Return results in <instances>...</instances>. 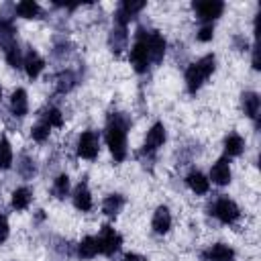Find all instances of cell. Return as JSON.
Instances as JSON below:
<instances>
[{"label":"cell","instance_id":"1","mask_svg":"<svg viewBox=\"0 0 261 261\" xmlns=\"http://www.w3.org/2000/svg\"><path fill=\"white\" fill-rule=\"evenodd\" d=\"M130 126V118L124 112H110L106 120V145L116 163L126 159V130Z\"/></svg>","mask_w":261,"mask_h":261},{"label":"cell","instance_id":"2","mask_svg":"<svg viewBox=\"0 0 261 261\" xmlns=\"http://www.w3.org/2000/svg\"><path fill=\"white\" fill-rule=\"evenodd\" d=\"M214 69H216L214 53H208V55L200 57L196 63L188 65V69H186V88H188V92L196 94L202 88V84L214 73Z\"/></svg>","mask_w":261,"mask_h":261},{"label":"cell","instance_id":"3","mask_svg":"<svg viewBox=\"0 0 261 261\" xmlns=\"http://www.w3.org/2000/svg\"><path fill=\"white\" fill-rule=\"evenodd\" d=\"M147 31L143 27L137 29V37L135 43L130 47V65L137 73H145L149 69V47H147Z\"/></svg>","mask_w":261,"mask_h":261},{"label":"cell","instance_id":"4","mask_svg":"<svg viewBox=\"0 0 261 261\" xmlns=\"http://www.w3.org/2000/svg\"><path fill=\"white\" fill-rule=\"evenodd\" d=\"M192 8L196 12V18L202 24H212L224 12V2H220V0H202V2H194Z\"/></svg>","mask_w":261,"mask_h":261},{"label":"cell","instance_id":"5","mask_svg":"<svg viewBox=\"0 0 261 261\" xmlns=\"http://www.w3.org/2000/svg\"><path fill=\"white\" fill-rule=\"evenodd\" d=\"M212 214H214L222 224H232V222L239 220L241 210H239V206H237L230 198L220 196V198L212 204Z\"/></svg>","mask_w":261,"mask_h":261},{"label":"cell","instance_id":"6","mask_svg":"<svg viewBox=\"0 0 261 261\" xmlns=\"http://www.w3.org/2000/svg\"><path fill=\"white\" fill-rule=\"evenodd\" d=\"M96 241H98V251L102 255H108V257L114 255L120 249V245H122V237L110 224H104L100 228V234L96 237Z\"/></svg>","mask_w":261,"mask_h":261},{"label":"cell","instance_id":"7","mask_svg":"<svg viewBox=\"0 0 261 261\" xmlns=\"http://www.w3.org/2000/svg\"><path fill=\"white\" fill-rule=\"evenodd\" d=\"M100 153V137L96 130H84L77 139V155L82 159L94 161Z\"/></svg>","mask_w":261,"mask_h":261},{"label":"cell","instance_id":"8","mask_svg":"<svg viewBox=\"0 0 261 261\" xmlns=\"http://www.w3.org/2000/svg\"><path fill=\"white\" fill-rule=\"evenodd\" d=\"M147 47H149V59L153 63H161L163 57H165V51H167L165 37L159 31H151L147 35Z\"/></svg>","mask_w":261,"mask_h":261},{"label":"cell","instance_id":"9","mask_svg":"<svg viewBox=\"0 0 261 261\" xmlns=\"http://www.w3.org/2000/svg\"><path fill=\"white\" fill-rule=\"evenodd\" d=\"M165 139H167V135H165V126H163V122H155V124L149 128L147 137H145L143 153L153 155V153H155V151L165 143Z\"/></svg>","mask_w":261,"mask_h":261},{"label":"cell","instance_id":"10","mask_svg":"<svg viewBox=\"0 0 261 261\" xmlns=\"http://www.w3.org/2000/svg\"><path fill=\"white\" fill-rule=\"evenodd\" d=\"M22 67H24L27 75H29L31 80H35V77H39V73L43 71L45 59H43L33 47H29V49L24 51V55H22Z\"/></svg>","mask_w":261,"mask_h":261},{"label":"cell","instance_id":"11","mask_svg":"<svg viewBox=\"0 0 261 261\" xmlns=\"http://www.w3.org/2000/svg\"><path fill=\"white\" fill-rule=\"evenodd\" d=\"M16 45V27L12 18H0V49L6 53Z\"/></svg>","mask_w":261,"mask_h":261},{"label":"cell","instance_id":"12","mask_svg":"<svg viewBox=\"0 0 261 261\" xmlns=\"http://www.w3.org/2000/svg\"><path fill=\"white\" fill-rule=\"evenodd\" d=\"M230 177H232V173H230V165H228L226 157L218 159L210 167V179H212V184H216V186H228L230 184Z\"/></svg>","mask_w":261,"mask_h":261},{"label":"cell","instance_id":"13","mask_svg":"<svg viewBox=\"0 0 261 261\" xmlns=\"http://www.w3.org/2000/svg\"><path fill=\"white\" fill-rule=\"evenodd\" d=\"M126 45H128V33H126V29L114 24L112 31H110V35H108V47H110V51L114 55H120L126 49Z\"/></svg>","mask_w":261,"mask_h":261},{"label":"cell","instance_id":"14","mask_svg":"<svg viewBox=\"0 0 261 261\" xmlns=\"http://www.w3.org/2000/svg\"><path fill=\"white\" fill-rule=\"evenodd\" d=\"M151 226H153V230H155L157 234L169 232V228H171V212H169L167 206H157V208H155Z\"/></svg>","mask_w":261,"mask_h":261},{"label":"cell","instance_id":"15","mask_svg":"<svg viewBox=\"0 0 261 261\" xmlns=\"http://www.w3.org/2000/svg\"><path fill=\"white\" fill-rule=\"evenodd\" d=\"M186 184H188V188H190L196 196H202V194H206V192L210 190V179H208L202 171H198V169H192V171L186 175Z\"/></svg>","mask_w":261,"mask_h":261},{"label":"cell","instance_id":"16","mask_svg":"<svg viewBox=\"0 0 261 261\" xmlns=\"http://www.w3.org/2000/svg\"><path fill=\"white\" fill-rule=\"evenodd\" d=\"M10 112L18 118H22L29 112V96L24 88H16L10 96Z\"/></svg>","mask_w":261,"mask_h":261},{"label":"cell","instance_id":"17","mask_svg":"<svg viewBox=\"0 0 261 261\" xmlns=\"http://www.w3.org/2000/svg\"><path fill=\"white\" fill-rule=\"evenodd\" d=\"M71 200H73V206H75L77 210H82V212L92 210V194H90V190H88V184H86V181H80V184L75 186Z\"/></svg>","mask_w":261,"mask_h":261},{"label":"cell","instance_id":"18","mask_svg":"<svg viewBox=\"0 0 261 261\" xmlns=\"http://www.w3.org/2000/svg\"><path fill=\"white\" fill-rule=\"evenodd\" d=\"M202 257L204 261H234V251L224 243H216L208 251H204Z\"/></svg>","mask_w":261,"mask_h":261},{"label":"cell","instance_id":"19","mask_svg":"<svg viewBox=\"0 0 261 261\" xmlns=\"http://www.w3.org/2000/svg\"><path fill=\"white\" fill-rule=\"evenodd\" d=\"M241 106H243V112H245L251 120H257L259 108H261L259 94H257V92H243V96H241Z\"/></svg>","mask_w":261,"mask_h":261},{"label":"cell","instance_id":"20","mask_svg":"<svg viewBox=\"0 0 261 261\" xmlns=\"http://www.w3.org/2000/svg\"><path fill=\"white\" fill-rule=\"evenodd\" d=\"M77 84V75L71 71V69H63L55 75V92L57 94H67L75 88Z\"/></svg>","mask_w":261,"mask_h":261},{"label":"cell","instance_id":"21","mask_svg":"<svg viewBox=\"0 0 261 261\" xmlns=\"http://www.w3.org/2000/svg\"><path fill=\"white\" fill-rule=\"evenodd\" d=\"M126 204V198L122 194H108L104 200H102V212L106 216H116Z\"/></svg>","mask_w":261,"mask_h":261},{"label":"cell","instance_id":"22","mask_svg":"<svg viewBox=\"0 0 261 261\" xmlns=\"http://www.w3.org/2000/svg\"><path fill=\"white\" fill-rule=\"evenodd\" d=\"M245 151V139L239 133H230L224 139V153L228 157H239Z\"/></svg>","mask_w":261,"mask_h":261},{"label":"cell","instance_id":"23","mask_svg":"<svg viewBox=\"0 0 261 261\" xmlns=\"http://www.w3.org/2000/svg\"><path fill=\"white\" fill-rule=\"evenodd\" d=\"M33 202V192L27 186H20L12 192V208L14 210H27Z\"/></svg>","mask_w":261,"mask_h":261},{"label":"cell","instance_id":"24","mask_svg":"<svg viewBox=\"0 0 261 261\" xmlns=\"http://www.w3.org/2000/svg\"><path fill=\"white\" fill-rule=\"evenodd\" d=\"M16 171L22 179H33V175L37 173V167H35V161L33 157H29L27 153H20L18 159H16Z\"/></svg>","mask_w":261,"mask_h":261},{"label":"cell","instance_id":"25","mask_svg":"<svg viewBox=\"0 0 261 261\" xmlns=\"http://www.w3.org/2000/svg\"><path fill=\"white\" fill-rule=\"evenodd\" d=\"M14 14L22 16V18H39L41 6L35 0H22V2L14 4Z\"/></svg>","mask_w":261,"mask_h":261},{"label":"cell","instance_id":"26","mask_svg":"<svg viewBox=\"0 0 261 261\" xmlns=\"http://www.w3.org/2000/svg\"><path fill=\"white\" fill-rule=\"evenodd\" d=\"M100 251H98V241H96V237H92V234H88V237H84L82 241H80V245H77V255L82 257V259H92V257H96Z\"/></svg>","mask_w":261,"mask_h":261},{"label":"cell","instance_id":"27","mask_svg":"<svg viewBox=\"0 0 261 261\" xmlns=\"http://www.w3.org/2000/svg\"><path fill=\"white\" fill-rule=\"evenodd\" d=\"M12 159H14V155H12V145H10V141L6 139V135H2V137H0V169H2V171L10 169V167H12Z\"/></svg>","mask_w":261,"mask_h":261},{"label":"cell","instance_id":"28","mask_svg":"<svg viewBox=\"0 0 261 261\" xmlns=\"http://www.w3.org/2000/svg\"><path fill=\"white\" fill-rule=\"evenodd\" d=\"M51 192L57 200H65V196L69 194V175L67 173H59L55 179H53V186H51Z\"/></svg>","mask_w":261,"mask_h":261},{"label":"cell","instance_id":"29","mask_svg":"<svg viewBox=\"0 0 261 261\" xmlns=\"http://www.w3.org/2000/svg\"><path fill=\"white\" fill-rule=\"evenodd\" d=\"M145 6H147V2H145V0H122V2L118 4V8H120V10H122L130 20H133V18H135V14H139Z\"/></svg>","mask_w":261,"mask_h":261},{"label":"cell","instance_id":"30","mask_svg":"<svg viewBox=\"0 0 261 261\" xmlns=\"http://www.w3.org/2000/svg\"><path fill=\"white\" fill-rule=\"evenodd\" d=\"M41 120H45L51 128H53V126H55V128L63 126V114H61V110H59V108H55V106L47 108V110L41 114Z\"/></svg>","mask_w":261,"mask_h":261},{"label":"cell","instance_id":"31","mask_svg":"<svg viewBox=\"0 0 261 261\" xmlns=\"http://www.w3.org/2000/svg\"><path fill=\"white\" fill-rule=\"evenodd\" d=\"M49 133H51V126H49L45 120H39V122L33 124V128H31V137H33V141H37V143H45V141L49 139Z\"/></svg>","mask_w":261,"mask_h":261},{"label":"cell","instance_id":"32","mask_svg":"<svg viewBox=\"0 0 261 261\" xmlns=\"http://www.w3.org/2000/svg\"><path fill=\"white\" fill-rule=\"evenodd\" d=\"M4 57H6V63H8L10 67H14V69L22 67V51H20L18 43H16L12 49H8V51L4 53Z\"/></svg>","mask_w":261,"mask_h":261},{"label":"cell","instance_id":"33","mask_svg":"<svg viewBox=\"0 0 261 261\" xmlns=\"http://www.w3.org/2000/svg\"><path fill=\"white\" fill-rule=\"evenodd\" d=\"M212 37H214V24H202L200 31L196 33V39L200 43H208V41H212Z\"/></svg>","mask_w":261,"mask_h":261},{"label":"cell","instance_id":"34","mask_svg":"<svg viewBox=\"0 0 261 261\" xmlns=\"http://www.w3.org/2000/svg\"><path fill=\"white\" fill-rule=\"evenodd\" d=\"M8 234H10V224H8V218L4 216V214H0V245L8 239Z\"/></svg>","mask_w":261,"mask_h":261},{"label":"cell","instance_id":"35","mask_svg":"<svg viewBox=\"0 0 261 261\" xmlns=\"http://www.w3.org/2000/svg\"><path fill=\"white\" fill-rule=\"evenodd\" d=\"M232 45L237 51H247V39L243 35H234L232 37Z\"/></svg>","mask_w":261,"mask_h":261},{"label":"cell","instance_id":"36","mask_svg":"<svg viewBox=\"0 0 261 261\" xmlns=\"http://www.w3.org/2000/svg\"><path fill=\"white\" fill-rule=\"evenodd\" d=\"M253 69H261V65H259V47L257 45L253 47Z\"/></svg>","mask_w":261,"mask_h":261},{"label":"cell","instance_id":"37","mask_svg":"<svg viewBox=\"0 0 261 261\" xmlns=\"http://www.w3.org/2000/svg\"><path fill=\"white\" fill-rule=\"evenodd\" d=\"M122 261H145V257L143 255H137V253H126Z\"/></svg>","mask_w":261,"mask_h":261},{"label":"cell","instance_id":"38","mask_svg":"<svg viewBox=\"0 0 261 261\" xmlns=\"http://www.w3.org/2000/svg\"><path fill=\"white\" fill-rule=\"evenodd\" d=\"M0 102H2V88H0Z\"/></svg>","mask_w":261,"mask_h":261}]
</instances>
